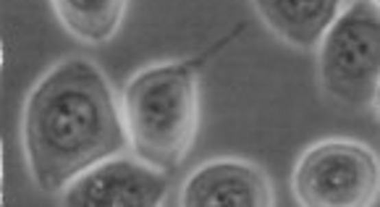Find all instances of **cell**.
Wrapping results in <instances>:
<instances>
[{
    "label": "cell",
    "instance_id": "6da1fadb",
    "mask_svg": "<svg viewBox=\"0 0 380 207\" xmlns=\"http://www.w3.org/2000/svg\"><path fill=\"white\" fill-rule=\"evenodd\" d=\"M21 142L43 194H60L87 168L129 152L123 110L103 69L82 56L58 60L27 97Z\"/></svg>",
    "mask_w": 380,
    "mask_h": 207
},
{
    "label": "cell",
    "instance_id": "7a4b0ae2",
    "mask_svg": "<svg viewBox=\"0 0 380 207\" xmlns=\"http://www.w3.org/2000/svg\"><path fill=\"white\" fill-rule=\"evenodd\" d=\"M129 152L171 173L189 155L200 129V60L155 63L123 89Z\"/></svg>",
    "mask_w": 380,
    "mask_h": 207
},
{
    "label": "cell",
    "instance_id": "3957f363",
    "mask_svg": "<svg viewBox=\"0 0 380 207\" xmlns=\"http://www.w3.org/2000/svg\"><path fill=\"white\" fill-rule=\"evenodd\" d=\"M322 95L349 113L375 110L380 87L378 0H341L318 45Z\"/></svg>",
    "mask_w": 380,
    "mask_h": 207
},
{
    "label": "cell",
    "instance_id": "277c9868",
    "mask_svg": "<svg viewBox=\"0 0 380 207\" xmlns=\"http://www.w3.org/2000/svg\"><path fill=\"white\" fill-rule=\"evenodd\" d=\"M378 189L375 155L351 139H325L309 147L294 171V194L305 207H372Z\"/></svg>",
    "mask_w": 380,
    "mask_h": 207
},
{
    "label": "cell",
    "instance_id": "5b68a950",
    "mask_svg": "<svg viewBox=\"0 0 380 207\" xmlns=\"http://www.w3.org/2000/svg\"><path fill=\"white\" fill-rule=\"evenodd\" d=\"M171 192V178L132 152L105 158L60 192L69 207H158Z\"/></svg>",
    "mask_w": 380,
    "mask_h": 207
},
{
    "label": "cell",
    "instance_id": "8992f818",
    "mask_svg": "<svg viewBox=\"0 0 380 207\" xmlns=\"http://www.w3.org/2000/svg\"><path fill=\"white\" fill-rule=\"evenodd\" d=\"M178 202L184 207H270L276 205V194L257 165L218 158L184 181Z\"/></svg>",
    "mask_w": 380,
    "mask_h": 207
},
{
    "label": "cell",
    "instance_id": "52a82bcc",
    "mask_svg": "<svg viewBox=\"0 0 380 207\" xmlns=\"http://www.w3.org/2000/svg\"><path fill=\"white\" fill-rule=\"evenodd\" d=\"M278 40L312 53L338 14L341 0H249Z\"/></svg>",
    "mask_w": 380,
    "mask_h": 207
},
{
    "label": "cell",
    "instance_id": "ba28073f",
    "mask_svg": "<svg viewBox=\"0 0 380 207\" xmlns=\"http://www.w3.org/2000/svg\"><path fill=\"white\" fill-rule=\"evenodd\" d=\"M129 0H53L63 27L89 45L108 42L118 32Z\"/></svg>",
    "mask_w": 380,
    "mask_h": 207
},
{
    "label": "cell",
    "instance_id": "9c48e42d",
    "mask_svg": "<svg viewBox=\"0 0 380 207\" xmlns=\"http://www.w3.org/2000/svg\"><path fill=\"white\" fill-rule=\"evenodd\" d=\"M0 199H3V171H0Z\"/></svg>",
    "mask_w": 380,
    "mask_h": 207
},
{
    "label": "cell",
    "instance_id": "30bf717a",
    "mask_svg": "<svg viewBox=\"0 0 380 207\" xmlns=\"http://www.w3.org/2000/svg\"><path fill=\"white\" fill-rule=\"evenodd\" d=\"M0 163H3V147H0ZM0 171H3V168H0Z\"/></svg>",
    "mask_w": 380,
    "mask_h": 207
},
{
    "label": "cell",
    "instance_id": "8fae6325",
    "mask_svg": "<svg viewBox=\"0 0 380 207\" xmlns=\"http://www.w3.org/2000/svg\"><path fill=\"white\" fill-rule=\"evenodd\" d=\"M0 63H3V45H0Z\"/></svg>",
    "mask_w": 380,
    "mask_h": 207
}]
</instances>
